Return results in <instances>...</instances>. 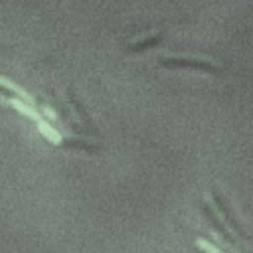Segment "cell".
<instances>
[{"mask_svg": "<svg viewBox=\"0 0 253 253\" xmlns=\"http://www.w3.org/2000/svg\"><path fill=\"white\" fill-rule=\"evenodd\" d=\"M38 130H40L51 144H63V136H61L59 130H55V126H51L47 121L42 119V121L38 123Z\"/></svg>", "mask_w": 253, "mask_h": 253, "instance_id": "obj_6", "label": "cell"}, {"mask_svg": "<svg viewBox=\"0 0 253 253\" xmlns=\"http://www.w3.org/2000/svg\"><path fill=\"white\" fill-rule=\"evenodd\" d=\"M194 243H196V247H198L200 251H204V253H223V251H219V249H217L213 243H210L208 239H202V237H198Z\"/></svg>", "mask_w": 253, "mask_h": 253, "instance_id": "obj_7", "label": "cell"}, {"mask_svg": "<svg viewBox=\"0 0 253 253\" xmlns=\"http://www.w3.org/2000/svg\"><path fill=\"white\" fill-rule=\"evenodd\" d=\"M204 198H206V202L210 204V210L215 213V217L219 219V223L223 221V225H225V229H227V233L229 235H233L235 239H245V235L239 231V227L233 223V219H231V215H229V211L223 208V202H221V198H217V196H213L211 192H206L204 194Z\"/></svg>", "mask_w": 253, "mask_h": 253, "instance_id": "obj_2", "label": "cell"}, {"mask_svg": "<svg viewBox=\"0 0 253 253\" xmlns=\"http://www.w3.org/2000/svg\"><path fill=\"white\" fill-rule=\"evenodd\" d=\"M158 65H162V67H178V69H202V71H210V73H219L221 71V67L215 65L210 59L188 57V55H160L158 57Z\"/></svg>", "mask_w": 253, "mask_h": 253, "instance_id": "obj_1", "label": "cell"}, {"mask_svg": "<svg viewBox=\"0 0 253 253\" xmlns=\"http://www.w3.org/2000/svg\"><path fill=\"white\" fill-rule=\"evenodd\" d=\"M0 103H2V105H8V107H12V109H16L20 115H24V117H28V119H32V121H36V123L42 121V113H40L34 105H28V103H24V101H20V99H4V97H0Z\"/></svg>", "mask_w": 253, "mask_h": 253, "instance_id": "obj_4", "label": "cell"}, {"mask_svg": "<svg viewBox=\"0 0 253 253\" xmlns=\"http://www.w3.org/2000/svg\"><path fill=\"white\" fill-rule=\"evenodd\" d=\"M160 40H162V32L160 30H152V32H148L144 36H138V38L130 40L126 43V51H142V49H148L154 43H158Z\"/></svg>", "mask_w": 253, "mask_h": 253, "instance_id": "obj_3", "label": "cell"}, {"mask_svg": "<svg viewBox=\"0 0 253 253\" xmlns=\"http://www.w3.org/2000/svg\"><path fill=\"white\" fill-rule=\"evenodd\" d=\"M42 111H43V115H45V117H49L51 121H55V119H57V113H55L53 109H49V107H42Z\"/></svg>", "mask_w": 253, "mask_h": 253, "instance_id": "obj_8", "label": "cell"}, {"mask_svg": "<svg viewBox=\"0 0 253 253\" xmlns=\"http://www.w3.org/2000/svg\"><path fill=\"white\" fill-rule=\"evenodd\" d=\"M0 87H2V89H6L8 93L16 95V99H20V101H24V103H28V105H34V107H36L34 97H32L26 89H22L20 85H16L14 81H10V79H8V77H4V75H0Z\"/></svg>", "mask_w": 253, "mask_h": 253, "instance_id": "obj_5", "label": "cell"}]
</instances>
